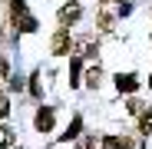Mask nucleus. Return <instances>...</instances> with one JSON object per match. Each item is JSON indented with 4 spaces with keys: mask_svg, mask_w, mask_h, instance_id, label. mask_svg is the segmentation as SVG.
Wrapping results in <instances>:
<instances>
[{
    "mask_svg": "<svg viewBox=\"0 0 152 149\" xmlns=\"http://www.w3.org/2000/svg\"><path fill=\"white\" fill-rule=\"evenodd\" d=\"M80 4H73V0H69V4L66 7H60V23H76V20H80Z\"/></svg>",
    "mask_w": 152,
    "mask_h": 149,
    "instance_id": "obj_1",
    "label": "nucleus"
},
{
    "mask_svg": "<svg viewBox=\"0 0 152 149\" xmlns=\"http://www.w3.org/2000/svg\"><path fill=\"white\" fill-rule=\"evenodd\" d=\"M37 129H40V133L53 129V109H40V113H37Z\"/></svg>",
    "mask_w": 152,
    "mask_h": 149,
    "instance_id": "obj_2",
    "label": "nucleus"
},
{
    "mask_svg": "<svg viewBox=\"0 0 152 149\" xmlns=\"http://www.w3.org/2000/svg\"><path fill=\"white\" fill-rule=\"evenodd\" d=\"M103 149H132V139H119V136H109V139H103Z\"/></svg>",
    "mask_w": 152,
    "mask_h": 149,
    "instance_id": "obj_3",
    "label": "nucleus"
},
{
    "mask_svg": "<svg viewBox=\"0 0 152 149\" xmlns=\"http://www.w3.org/2000/svg\"><path fill=\"white\" fill-rule=\"evenodd\" d=\"M69 46H73V43H69V37L60 30V33L53 37V53H69Z\"/></svg>",
    "mask_w": 152,
    "mask_h": 149,
    "instance_id": "obj_4",
    "label": "nucleus"
},
{
    "mask_svg": "<svg viewBox=\"0 0 152 149\" xmlns=\"http://www.w3.org/2000/svg\"><path fill=\"white\" fill-rule=\"evenodd\" d=\"M76 149H103V139L86 136V139H80V142H76Z\"/></svg>",
    "mask_w": 152,
    "mask_h": 149,
    "instance_id": "obj_5",
    "label": "nucleus"
},
{
    "mask_svg": "<svg viewBox=\"0 0 152 149\" xmlns=\"http://www.w3.org/2000/svg\"><path fill=\"white\" fill-rule=\"evenodd\" d=\"M99 80H103V73H99L96 66H93V70H86V86H99Z\"/></svg>",
    "mask_w": 152,
    "mask_h": 149,
    "instance_id": "obj_6",
    "label": "nucleus"
},
{
    "mask_svg": "<svg viewBox=\"0 0 152 149\" xmlns=\"http://www.w3.org/2000/svg\"><path fill=\"white\" fill-rule=\"evenodd\" d=\"M10 142H13V133H10L7 126H0V149H7Z\"/></svg>",
    "mask_w": 152,
    "mask_h": 149,
    "instance_id": "obj_7",
    "label": "nucleus"
},
{
    "mask_svg": "<svg viewBox=\"0 0 152 149\" xmlns=\"http://www.w3.org/2000/svg\"><path fill=\"white\" fill-rule=\"evenodd\" d=\"M116 83H119V90H126V93H129V90H136V76H119Z\"/></svg>",
    "mask_w": 152,
    "mask_h": 149,
    "instance_id": "obj_8",
    "label": "nucleus"
},
{
    "mask_svg": "<svg viewBox=\"0 0 152 149\" xmlns=\"http://www.w3.org/2000/svg\"><path fill=\"white\" fill-rule=\"evenodd\" d=\"M139 126H142V133H152V109H149V113L139 119Z\"/></svg>",
    "mask_w": 152,
    "mask_h": 149,
    "instance_id": "obj_9",
    "label": "nucleus"
},
{
    "mask_svg": "<svg viewBox=\"0 0 152 149\" xmlns=\"http://www.w3.org/2000/svg\"><path fill=\"white\" fill-rule=\"evenodd\" d=\"M99 30H106V33L113 30V17H109V13H103V17H99Z\"/></svg>",
    "mask_w": 152,
    "mask_h": 149,
    "instance_id": "obj_10",
    "label": "nucleus"
},
{
    "mask_svg": "<svg viewBox=\"0 0 152 149\" xmlns=\"http://www.w3.org/2000/svg\"><path fill=\"white\" fill-rule=\"evenodd\" d=\"M80 53H83V57H86V60H93V57H96V43H86V46H83V50H80Z\"/></svg>",
    "mask_w": 152,
    "mask_h": 149,
    "instance_id": "obj_11",
    "label": "nucleus"
},
{
    "mask_svg": "<svg viewBox=\"0 0 152 149\" xmlns=\"http://www.w3.org/2000/svg\"><path fill=\"white\" fill-rule=\"evenodd\" d=\"M0 116H7V99L0 96Z\"/></svg>",
    "mask_w": 152,
    "mask_h": 149,
    "instance_id": "obj_12",
    "label": "nucleus"
},
{
    "mask_svg": "<svg viewBox=\"0 0 152 149\" xmlns=\"http://www.w3.org/2000/svg\"><path fill=\"white\" fill-rule=\"evenodd\" d=\"M149 86H152V76H149Z\"/></svg>",
    "mask_w": 152,
    "mask_h": 149,
    "instance_id": "obj_13",
    "label": "nucleus"
}]
</instances>
